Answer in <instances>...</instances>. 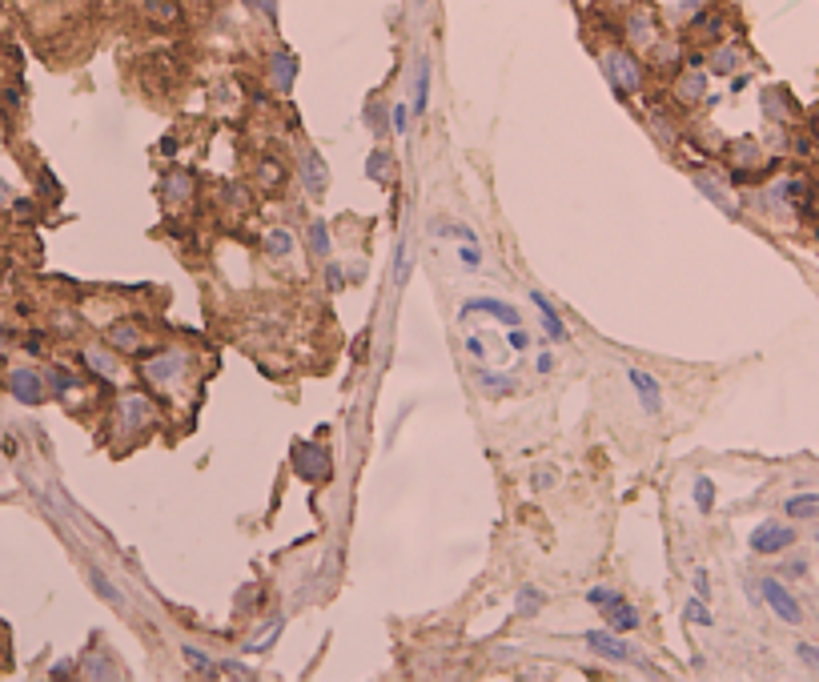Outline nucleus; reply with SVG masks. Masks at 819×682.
I'll return each mask as SVG.
<instances>
[{"label":"nucleus","mask_w":819,"mask_h":682,"mask_svg":"<svg viewBox=\"0 0 819 682\" xmlns=\"http://www.w3.org/2000/svg\"><path fill=\"white\" fill-rule=\"evenodd\" d=\"M587 602H591V606H599V610H611L615 602H623V594H619V590H611V586H591V590H587Z\"/></svg>","instance_id":"obj_33"},{"label":"nucleus","mask_w":819,"mask_h":682,"mask_svg":"<svg viewBox=\"0 0 819 682\" xmlns=\"http://www.w3.org/2000/svg\"><path fill=\"white\" fill-rule=\"evenodd\" d=\"M555 370V358L551 354H538V374H551Z\"/></svg>","instance_id":"obj_46"},{"label":"nucleus","mask_w":819,"mask_h":682,"mask_svg":"<svg viewBox=\"0 0 819 682\" xmlns=\"http://www.w3.org/2000/svg\"><path fill=\"white\" fill-rule=\"evenodd\" d=\"M326 277H330V289H342V269H338V265H330Z\"/></svg>","instance_id":"obj_47"},{"label":"nucleus","mask_w":819,"mask_h":682,"mask_svg":"<svg viewBox=\"0 0 819 682\" xmlns=\"http://www.w3.org/2000/svg\"><path fill=\"white\" fill-rule=\"evenodd\" d=\"M703 5H707V0H683V13H687V17H695Z\"/></svg>","instance_id":"obj_49"},{"label":"nucleus","mask_w":819,"mask_h":682,"mask_svg":"<svg viewBox=\"0 0 819 682\" xmlns=\"http://www.w3.org/2000/svg\"><path fill=\"white\" fill-rule=\"evenodd\" d=\"M278 630H282V618H273V622H269V626H265V634H261V638H253V642H249V650H265V646H269V642H273V638H278Z\"/></svg>","instance_id":"obj_42"},{"label":"nucleus","mask_w":819,"mask_h":682,"mask_svg":"<svg viewBox=\"0 0 819 682\" xmlns=\"http://www.w3.org/2000/svg\"><path fill=\"white\" fill-rule=\"evenodd\" d=\"M687 622H699V626H715V614L707 610V602H703V598H691V602H687Z\"/></svg>","instance_id":"obj_36"},{"label":"nucleus","mask_w":819,"mask_h":682,"mask_svg":"<svg viewBox=\"0 0 819 682\" xmlns=\"http://www.w3.org/2000/svg\"><path fill=\"white\" fill-rule=\"evenodd\" d=\"M739 61H743L739 49H719L715 61H711V69H715V73H731V69H739Z\"/></svg>","instance_id":"obj_35"},{"label":"nucleus","mask_w":819,"mask_h":682,"mask_svg":"<svg viewBox=\"0 0 819 682\" xmlns=\"http://www.w3.org/2000/svg\"><path fill=\"white\" fill-rule=\"evenodd\" d=\"M787 518H819V494H795L787 498Z\"/></svg>","instance_id":"obj_25"},{"label":"nucleus","mask_w":819,"mask_h":682,"mask_svg":"<svg viewBox=\"0 0 819 682\" xmlns=\"http://www.w3.org/2000/svg\"><path fill=\"white\" fill-rule=\"evenodd\" d=\"M474 378H478V386L490 394V398H502V394H510L514 390V378L510 374H494V370H474Z\"/></svg>","instance_id":"obj_23"},{"label":"nucleus","mask_w":819,"mask_h":682,"mask_svg":"<svg viewBox=\"0 0 819 682\" xmlns=\"http://www.w3.org/2000/svg\"><path fill=\"white\" fill-rule=\"evenodd\" d=\"M627 382H631V390L639 394V406H643L647 414H659V410H663V386H659L647 370L627 366Z\"/></svg>","instance_id":"obj_9"},{"label":"nucleus","mask_w":819,"mask_h":682,"mask_svg":"<svg viewBox=\"0 0 819 682\" xmlns=\"http://www.w3.org/2000/svg\"><path fill=\"white\" fill-rule=\"evenodd\" d=\"M783 574H795V578H799V574H807V562H799V558H795V562H787V566H783Z\"/></svg>","instance_id":"obj_48"},{"label":"nucleus","mask_w":819,"mask_h":682,"mask_svg":"<svg viewBox=\"0 0 819 682\" xmlns=\"http://www.w3.org/2000/svg\"><path fill=\"white\" fill-rule=\"evenodd\" d=\"M466 354H470L474 362H486V337L470 333V337H466Z\"/></svg>","instance_id":"obj_43"},{"label":"nucleus","mask_w":819,"mask_h":682,"mask_svg":"<svg viewBox=\"0 0 819 682\" xmlns=\"http://www.w3.org/2000/svg\"><path fill=\"white\" fill-rule=\"evenodd\" d=\"M390 117H394V121H390V125H394V133H398V137H406V129H410V105H394V109H390Z\"/></svg>","instance_id":"obj_40"},{"label":"nucleus","mask_w":819,"mask_h":682,"mask_svg":"<svg viewBox=\"0 0 819 682\" xmlns=\"http://www.w3.org/2000/svg\"><path fill=\"white\" fill-rule=\"evenodd\" d=\"M189 354L185 350H161V354H153L149 362H145V382L153 386V390H177L185 378H189Z\"/></svg>","instance_id":"obj_2"},{"label":"nucleus","mask_w":819,"mask_h":682,"mask_svg":"<svg viewBox=\"0 0 819 682\" xmlns=\"http://www.w3.org/2000/svg\"><path fill=\"white\" fill-rule=\"evenodd\" d=\"M153 422H157V402L149 394L133 390L117 402V438H141Z\"/></svg>","instance_id":"obj_1"},{"label":"nucleus","mask_w":819,"mask_h":682,"mask_svg":"<svg viewBox=\"0 0 819 682\" xmlns=\"http://www.w3.org/2000/svg\"><path fill=\"white\" fill-rule=\"evenodd\" d=\"M257 177H261V185H265V189H273L278 181H286V169H282L278 161H269V157H265V161L257 165Z\"/></svg>","instance_id":"obj_34"},{"label":"nucleus","mask_w":819,"mask_h":682,"mask_svg":"<svg viewBox=\"0 0 819 682\" xmlns=\"http://www.w3.org/2000/svg\"><path fill=\"white\" fill-rule=\"evenodd\" d=\"M89 582H93V590H97V594H101L105 602L121 606V590H117V586H113V582H109V578H105V574H101L97 566H89Z\"/></svg>","instance_id":"obj_30"},{"label":"nucleus","mask_w":819,"mask_h":682,"mask_svg":"<svg viewBox=\"0 0 819 682\" xmlns=\"http://www.w3.org/2000/svg\"><path fill=\"white\" fill-rule=\"evenodd\" d=\"M294 249H298V241H294L290 229H269L265 233V253L269 257H294Z\"/></svg>","instance_id":"obj_22"},{"label":"nucleus","mask_w":819,"mask_h":682,"mask_svg":"<svg viewBox=\"0 0 819 682\" xmlns=\"http://www.w3.org/2000/svg\"><path fill=\"white\" fill-rule=\"evenodd\" d=\"M603 73L619 93H639L643 89V65H639V57L631 49H607Z\"/></svg>","instance_id":"obj_3"},{"label":"nucleus","mask_w":819,"mask_h":682,"mask_svg":"<svg viewBox=\"0 0 819 682\" xmlns=\"http://www.w3.org/2000/svg\"><path fill=\"white\" fill-rule=\"evenodd\" d=\"M530 305L538 309V317H542V325H546V337H551V341H563V337H567V325H563L559 309L551 305V297L534 289V293H530Z\"/></svg>","instance_id":"obj_15"},{"label":"nucleus","mask_w":819,"mask_h":682,"mask_svg":"<svg viewBox=\"0 0 819 682\" xmlns=\"http://www.w3.org/2000/svg\"><path fill=\"white\" fill-rule=\"evenodd\" d=\"M811 133H815V137H819V109H815V113H811Z\"/></svg>","instance_id":"obj_51"},{"label":"nucleus","mask_w":819,"mask_h":682,"mask_svg":"<svg viewBox=\"0 0 819 682\" xmlns=\"http://www.w3.org/2000/svg\"><path fill=\"white\" fill-rule=\"evenodd\" d=\"M217 670H229V674H237V678H253V670H249V666H241V662H233V658L217 662Z\"/></svg>","instance_id":"obj_44"},{"label":"nucleus","mask_w":819,"mask_h":682,"mask_svg":"<svg viewBox=\"0 0 819 682\" xmlns=\"http://www.w3.org/2000/svg\"><path fill=\"white\" fill-rule=\"evenodd\" d=\"M294 470L302 474V478H326L330 474V458H326V450L322 446H310V442H298L294 446Z\"/></svg>","instance_id":"obj_11"},{"label":"nucleus","mask_w":819,"mask_h":682,"mask_svg":"<svg viewBox=\"0 0 819 682\" xmlns=\"http://www.w3.org/2000/svg\"><path fill=\"white\" fill-rule=\"evenodd\" d=\"M703 93H707V77L699 73V65H691V69H687V73L675 81V97H679L683 105H695Z\"/></svg>","instance_id":"obj_16"},{"label":"nucleus","mask_w":819,"mask_h":682,"mask_svg":"<svg viewBox=\"0 0 819 682\" xmlns=\"http://www.w3.org/2000/svg\"><path fill=\"white\" fill-rule=\"evenodd\" d=\"M787 546H795V530L783 526V522H763V526H755V534H751V550H755V554H779V550H787Z\"/></svg>","instance_id":"obj_7"},{"label":"nucleus","mask_w":819,"mask_h":682,"mask_svg":"<svg viewBox=\"0 0 819 682\" xmlns=\"http://www.w3.org/2000/svg\"><path fill=\"white\" fill-rule=\"evenodd\" d=\"M759 594H763V602L775 610L779 622H787V626H799V622H803V606L791 598V590H787L779 578H763V582H759Z\"/></svg>","instance_id":"obj_5"},{"label":"nucleus","mask_w":819,"mask_h":682,"mask_svg":"<svg viewBox=\"0 0 819 682\" xmlns=\"http://www.w3.org/2000/svg\"><path fill=\"white\" fill-rule=\"evenodd\" d=\"M45 378H49V390H53L57 398H65V402H73V398L81 394V378H77V374H69V370H61V366H57V370H49Z\"/></svg>","instance_id":"obj_21"},{"label":"nucleus","mask_w":819,"mask_h":682,"mask_svg":"<svg viewBox=\"0 0 819 682\" xmlns=\"http://www.w3.org/2000/svg\"><path fill=\"white\" fill-rule=\"evenodd\" d=\"M181 658H185V662H189V670H197V674H217L213 658H209L205 650H197V646H181Z\"/></svg>","instance_id":"obj_31"},{"label":"nucleus","mask_w":819,"mask_h":682,"mask_svg":"<svg viewBox=\"0 0 819 682\" xmlns=\"http://www.w3.org/2000/svg\"><path fill=\"white\" fill-rule=\"evenodd\" d=\"M506 341H510V350H514V354H522V350H530V333H526L522 325H510V333H506Z\"/></svg>","instance_id":"obj_39"},{"label":"nucleus","mask_w":819,"mask_h":682,"mask_svg":"<svg viewBox=\"0 0 819 682\" xmlns=\"http://www.w3.org/2000/svg\"><path fill=\"white\" fill-rule=\"evenodd\" d=\"M627 37L639 45V49H647V45H655V17L647 13V9H639V13H631V21H627Z\"/></svg>","instance_id":"obj_18"},{"label":"nucleus","mask_w":819,"mask_h":682,"mask_svg":"<svg viewBox=\"0 0 819 682\" xmlns=\"http://www.w3.org/2000/svg\"><path fill=\"white\" fill-rule=\"evenodd\" d=\"M815 542H819V538H815Z\"/></svg>","instance_id":"obj_53"},{"label":"nucleus","mask_w":819,"mask_h":682,"mask_svg":"<svg viewBox=\"0 0 819 682\" xmlns=\"http://www.w3.org/2000/svg\"><path fill=\"white\" fill-rule=\"evenodd\" d=\"M109 346L121 350V354H141V350H145V329L133 325V321H117V325L109 329Z\"/></svg>","instance_id":"obj_14"},{"label":"nucleus","mask_w":819,"mask_h":682,"mask_svg":"<svg viewBox=\"0 0 819 682\" xmlns=\"http://www.w3.org/2000/svg\"><path fill=\"white\" fill-rule=\"evenodd\" d=\"M695 189H699L707 201H715L723 213H735V201H731V197H727V193H723V189H719L711 177H695Z\"/></svg>","instance_id":"obj_28"},{"label":"nucleus","mask_w":819,"mask_h":682,"mask_svg":"<svg viewBox=\"0 0 819 682\" xmlns=\"http://www.w3.org/2000/svg\"><path fill=\"white\" fill-rule=\"evenodd\" d=\"M470 313H490L494 321H502L506 329L510 325H522V313L514 309V305H506V301H498V297H470V301H462V309H458V317L466 321Z\"/></svg>","instance_id":"obj_8"},{"label":"nucleus","mask_w":819,"mask_h":682,"mask_svg":"<svg viewBox=\"0 0 819 682\" xmlns=\"http://www.w3.org/2000/svg\"><path fill=\"white\" fill-rule=\"evenodd\" d=\"M795 654H799V662H803L807 670H819V646H811V642H799V646H795Z\"/></svg>","instance_id":"obj_41"},{"label":"nucleus","mask_w":819,"mask_h":682,"mask_svg":"<svg viewBox=\"0 0 819 682\" xmlns=\"http://www.w3.org/2000/svg\"><path fill=\"white\" fill-rule=\"evenodd\" d=\"M294 81H298V57H294L290 49H278V53L269 57V85L278 89V93H290Z\"/></svg>","instance_id":"obj_12"},{"label":"nucleus","mask_w":819,"mask_h":682,"mask_svg":"<svg viewBox=\"0 0 819 682\" xmlns=\"http://www.w3.org/2000/svg\"><path fill=\"white\" fill-rule=\"evenodd\" d=\"M783 105H791V97H787L783 89H767V93H763V109H767L771 117H779Z\"/></svg>","instance_id":"obj_37"},{"label":"nucleus","mask_w":819,"mask_h":682,"mask_svg":"<svg viewBox=\"0 0 819 682\" xmlns=\"http://www.w3.org/2000/svg\"><path fill=\"white\" fill-rule=\"evenodd\" d=\"M587 646H591L603 662H627V658H631L627 638L615 634V630H587Z\"/></svg>","instance_id":"obj_10"},{"label":"nucleus","mask_w":819,"mask_h":682,"mask_svg":"<svg viewBox=\"0 0 819 682\" xmlns=\"http://www.w3.org/2000/svg\"><path fill=\"white\" fill-rule=\"evenodd\" d=\"M298 177H302V185H306L314 197H322V193L330 189V169H326V157H322L318 149H302V157H298Z\"/></svg>","instance_id":"obj_6"},{"label":"nucleus","mask_w":819,"mask_h":682,"mask_svg":"<svg viewBox=\"0 0 819 682\" xmlns=\"http://www.w3.org/2000/svg\"><path fill=\"white\" fill-rule=\"evenodd\" d=\"M9 394L21 402V406H41L49 398V378L41 370H29V366H17L9 370Z\"/></svg>","instance_id":"obj_4"},{"label":"nucleus","mask_w":819,"mask_h":682,"mask_svg":"<svg viewBox=\"0 0 819 682\" xmlns=\"http://www.w3.org/2000/svg\"><path fill=\"white\" fill-rule=\"evenodd\" d=\"M695 590H699V598H707V594H711V578H707V570H703V566L695 570Z\"/></svg>","instance_id":"obj_45"},{"label":"nucleus","mask_w":819,"mask_h":682,"mask_svg":"<svg viewBox=\"0 0 819 682\" xmlns=\"http://www.w3.org/2000/svg\"><path fill=\"white\" fill-rule=\"evenodd\" d=\"M695 506H699V514H711L715 510V482L711 478H695Z\"/></svg>","instance_id":"obj_29"},{"label":"nucleus","mask_w":819,"mask_h":682,"mask_svg":"<svg viewBox=\"0 0 819 682\" xmlns=\"http://www.w3.org/2000/svg\"><path fill=\"white\" fill-rule=\"evenodd\" d=\"M815 237H819V233H815Z\"/></svg>","instance_id":"obj_52"},{"label":"nucleus","mask_w":819,"mask_h":682,"mask_svg":"<svg viewBox=\"0 0 819 682\" xmlns=\"http://www.w3.org/2000/svg\"><path fill=\"white\" fill-rule=\"evenodd\" d=\"M607 614V626L615 630V634H631V630H639V610L631 606V602H615L611 610H603Z\"/></svg>","instance_id":"obj_19"},{"label":"nucleus","mask_w":819,"mask_h":682,"mask_svg":"<svg viewBox=\"0 0 819 682\" xmlns=\"http://www.w3.org/2000/svg\"><path fill=\"white\" fill-rule=\"evenodd\" d=\"M366 177L378 181V185H390V181H394V157H390V149H374V153L366 157Z\"/></svg>","instance_id":"obj_20"},{"label":"nucleus","mask_w":819,"mask_h":682,"mask_svg":"<svg viewBox=\"0 0 819 682\" xmlns=\"http://www.w3.org/2000/svg\"><path fill=\"white\" fill-rule=\"evenodd\" d=\"M458 261H462L466 269H478V265H482V249H478V241H466V245H458Z\"/></svg>","instance_id":"obj_38"},{"label":"nucleus","mask_w":819,"mask_h":682,"mask_svg":"<svg viewBox=\"0 0 819 682\" xmlns=\"http://www.w3.org/2000/svg\"><path fill=\"white\" fill-rule=\"evenodd\" d=\"M165 197H169V201H189V197H193V177H189L185 169H173V173L165 177Z\"/></svg>","instance_id":"obj_24"},{"label":"nucleus","mask_w":819,"mask_h":682,"mask_svg":"<svg viewBox=\"0 0 819 682\" xmlns=\"http://www.w3.org/2000/svg\"><path fill=\"white\" fill-rule=\"evenodd\" d=\"M9 201H13V193H9V185H5V181H0V209H5Z\"/></svg>","instance_id":"obj_50"},{"label":"nucleus","mask_w":819,"mask_h":682,"mask_svg":"<svg viewBox=\"0 0 819 682\" xmlns=\"http://www.w3.org/2000/svg\"><path fill=\"white\" fill-rule=\"evenodd\" d=\"M542 606H546V594H542L538 586H522V590H518V606H514V610H518L522 618H534Z\"/></svg>","instance_id":"obj_27"},{"label":"nucleus","mask_w":819,"mask_h":682,"mask_svg":"<svg viewBox=\"0 0 819 682\" xmlns=\"http://www.w3.org/2000/svg\"><path fill=\"white\" fill-rule=\"evenodd\" d=\"M430 109V57H418L414 65V117Z\"/></svg>","instance_id":"obj_17"},{"label":"nucleus","mask_w":819,"mask_h":682,"mask_svg":"<svg viewBox=\"0 0 819 682\" xmlns=\"http://www.w3.org/2000/svg\"><path fill=\"white\" fill-rule=\"evenodd\" d=\"M410 265H414V253H410V241L398 245V257H394V281L406 285L410 281Z\"/></svg>","instance_id":"obj_32"},{"label":"nucleus","mask_w":819,"mask_h":682,"mask_svg":"<svg viewBox=\"0 0 819 682\" xmlns=\"http://www.w3.org/2000/svg\"><path fill=\"white\" fill-rule=\"evenodd\" d=\"M306 241H310V253H314V257H330V225H326L322 217H318V221H310Z\"/></svg>","instance_id":"obj_26"},{"label":"nucleus","mask_w":819,"mask_h":682,"mask_svg":"<svg viewBox=\"0 0 819 682\" xmlns=\"http://www.w3.org/2000/svg\"><path fill=\"white\" fill-rule=\"evenodd\" d=\"M81 358H85V366H89L97 378H105V382H121V374H125V370H121V362H117V358H113L105 346H85V350H81Z\"/></svg>","instance_id":"obj_13"}]
</instances>
